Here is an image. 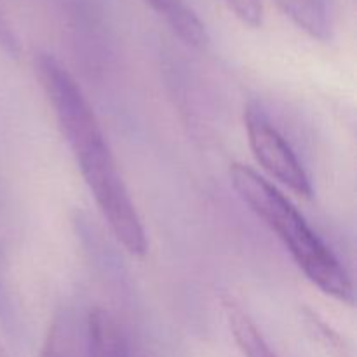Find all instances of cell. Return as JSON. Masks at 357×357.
<instances>
[{"label": "cell", "mask_w": 357, "mask_h": 357, "mask_svg": "<svg viewBox=\"0 0 357 357\" xmlns=\"http://www.w3.org/2000/svg\"><path fill=\"white\" fill-rule=\"evenodd\" d=\"M146 2L185 44L192 47H204L208 44V30L187 0H146Z\"/></svg>", "instance_id": "8992f818"}, {"label": "cell", "mask_w": 357, "mask_h": 357, "mask_svg": "<svg viewBox=\"0 0 357 357\" xmlns=\"http://www.w3.org/2000/svg\"><path fill=\"white\" fill-rule=\"evenodd\" d=\"M91 357H129L128 340L121 324L108 310L96 307L87 314Z\"/></svg>", "instance_id": "52a82bcc"}, {"label": "cell", "mask_w": 357, "mask_h": 357, "mask_svg": "<svg viewBox=\"0 0 357 357\" xmlns=\"http://www.w3.org/2000/svg\"><path fill=\"white\" fill-rule=\"evenodd\" d=\"M244 126L248 143L257 162L289 190L302 197H312L314 188L305 167L260 105H248L244 112Z\"/></svg>", "instance_id": "3957f363"}, {"label": "cell", "mask_w": 357, "mask_h": 357, "mask_svg": "<svg viewBox=\"0 0 357 357\" xmlns=\"http://www.w3.org/2000/svg\"><path fill=\"white\" fill-rule=\"evenodd\" d=\"M279 9L300 28L319 42L333 35V0H274Z\"/></svg>", "instance_id": "5b68a950"}, {"label": "cell", "mask_w": 357, "mask_h": 357, "mask_svg": "<svg viewBox=\"0 0 357 357\" xmlns=\"http://www.w3.org/2000/svg\"><path fill=\"white\" fill-rule=\"evenodd\" d=\"M223 312L234 340L244 357H279L260 333L246 310L234 298H223Z\"/></svg>", "instance_id": "ba28073f"}, {"label": "cell", "mask_w": 357, "mask_h": 357, "mask_svg": "<svg viewBox=\"0 0 357 357\" xmlns=\"http://www.w3.org/2000/svg\"><path fill=\"white\" fill-rule=\"evenodd\" d=\"M35 70L84 181L112 234L128 253L143 257L149 243L142 218L89 101L72 73L54 56L38 54Z\"/></svg>", "instance_id": "6da1fadb"}, {"label": "cell", "mask_w": 357, "mask_h": 357, "mask_svg": "<svg viewBox=\"0 0 357 357\" xmlns=\"http://www.w3.org/2000/svg\"><path fill=\"white\" fill-rule=\"evenodd\" d=\"M234 16L250 28H258L264 21V6L261 0H225Z\"/></svg>", "instance_id": "9c48e42d"}, {"label": "cell", "mask_w": 357, "mask_h": 357, "mask_svg": "<svg viewBox=\"0 0 357 357\" xmlns=\"http://www.w3.org/2000/svg\"><path fill=\"white\" fill-rule=\"evenodd\" d=\"M230 181L244 204L281 239L307 279L324 295L351 303L352 282L347 271L293 202L246 164L230 166Z\"/></svg>", "instance_id": "7a4b0ae2"}, {"label": "cell", "mask_w": 357, "mask_h": 357, "mask_svg": "<svg viewBox=\"0 0 357 357\" xmlns=\"http://www.w3.org/2000/svg\"><path fill=\"white\" fill-rule=\"evenodd\" d=\"M0 47L13 56H16L20 52V40H17L16 33H14L13 28L7 23L2 13H0Z\"/></svg>", "instance_id": "30bf717a"}, {"label": "cell", "mask_w": 357, "mask_h": 357, "mask_svg": "<svg viewBox=\"0 0 357 357\" xmlns=\"http://www.w3.org/2000/svg\"><path fill=\"white\" fill-rule=\"evenodd\" d=\"M0 357H9L7 356V351H6V347H3L2 340H0Z\"/></svg>", "instance_id": "8fae6325"}, {"label": "cell", "mask_w": 357, "mask_h": 357, "mask_svg": "<svg viewBox=\"0 0 357 357\" xmlns=\"http://www.w3.org/2000/svg\"><path fill=\"white\" fill-rule=\"evenodd\" d=\"M38 357H91L87 316L61 307L49 324Z\"/></svg>", "instance_id": "277c9868"}]
</instances>
